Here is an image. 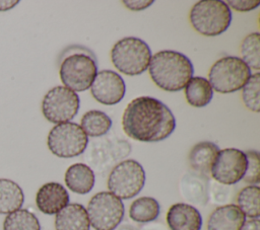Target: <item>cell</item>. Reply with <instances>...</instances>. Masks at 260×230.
<instances>
[{
  "label": "cell",
  "instance_id": "cb8c5ba5",
  "mask_svg": "<svg viewBox=\"0 0 260 230\" xmlns=\"http://www.w3.org/2000/svg\"><path fill=\"white\" fill-rule=\"evenodd\" d=\"M239 209L250 219H259L260 216V188L258 185H248L242 188L237 196Z\"/></svg>",
  "mask_w": 260,
  "mask_h": 230
},
{
  "label": "cell",
  "instance_id": "2e32d148",
  "mask_svg": "<svg viewBox=\"0 0 260 230\" xmlns=\"http://www.w3.org/2000/svg\"><path fill=\"white\" fill-rule=\"evenodd\" d=\"M219 148L216 144L203 141L195 144L189 153V164L195 173L207 177L210 175L211 167L216 158Z\"/></svg>",
  "mask_w": 260,
  "mask_h": 230
},
{
  "label": "cell",
  "instance_id": "3957f363",
  "mask_svg": "<svg viewBox=\"0 0 260 230\" xmlns=\"http://www.w3.org/2000/svg\"><path fill=\"white\" fill-rule=\"evenodd\" d=\"M189 20L198 33L205 36H216L230 27L232 11L221 0H202L192 6Z\"/></svg>",
  "mask_w": 260,
  "mask_h": 230
},
{
  "label": "cell",
  "instance_id": "e0dca14e",
  "mask_svg": "<svg viewBox=\"0 0 260 230\" xmlns=\"http://www.w3.org/2000/svg\"><path fill=\"white\" fill-rule=\"evenodd\" d=\"M56 230H89L86 209L77 203L68 204L56 214Z\"/></svg>",
  "mask_w": 260,
  "mask_h": 230
},
{
  "label": "cell",
  "instance_id": "44dd1931",
  "mask_svg": "<svg viewBox=\"0 0 260 230\" xmlns=\"http://www.w3.org/2000/svg\"><path fill=\"white\" fill-rule=\"evenodd\" d=\"M80 127L86 136L101 137L106 135L111 129L112 120L106 112L91 109L82 116Z\"/></svg>",
  "mask_w": 260,
  "mask_h": 230
},
{
  "label": "cell",
  "instance_id": "ac0fdd59",
  "mask_svg": "<svg viewBox=\"0 0 260 230\" xmlns=\"http://www.w3.org/2000/svg\"><path fill=\"white\" fill-rule=\"evenodd\" d=\"M66 186L73 193L79 195L88 194L94 185V173L92 169L84 163H74L70 165L64 176Z\"/></svg>",
  "mask_w": 260,
  "mask_h": 230
},
{
  "label": "cell",
  "instance_id": "52a82bcc",
  "mask_svg": "<svg viewBox=\"0 0 260 230\" xmlns=\"http://www.w3.org/2000/svg\"><path fill=\"white\" fill-rule=\"evenodd\" d=\"M88 138L76 123H62L53 127L48 135L49 150L60 158H72L82 154Z\"/></svg>",
  "mask_w": 260,
  "mask_h": 230
},
{
  "label": "cell",
  "instance_id": "5b68a950",
  "mask_svg": "<svg viewBox=\"0 0 260 230\" xmlns=\"http://www.w3.org/2000/svg\"><path fill=\"white\" fill-rule=\"evenodd\" d=\"M250 76L251 70L241 58L225 56L211 66L208 81L216 92L232 93L242 89Z\"/></svg>",
  "mask_w": 260,
  "mask_h": 230
},
{
  "label": "cell",
  "instance_id": "5bb4252c",
  "mask_svg": "<svg viewBox=\"0 0 260 230\" xmlns=\"http://www.w3.org/2000/svg\"><path fill=\"white\" fill-rule=\"evenodd\" d=\"M167 224L170 230H200L202 217L194 206L177 203L167 213Z\"/></svg>",
  "mask_w": 260,
  "mask_h": 230
},
{
  "label": "cell",
  "instance_id": "8992f818",
  "mask_svg": "<svg viewBox=\"0 0 260 230\" xmlns=\"http://www.w3.org/2000/svg\"><path fill=\"white\" fill-rule=\"evenodd\" d=\"M145 183V171L142 165L134 160L127 159L118 163L108 177L110 193L121 200L136 197Z\"/></svg>",
  "mask_w": 260,
  "mask_h": 230
},
{
  "label": "cell",
  "instance_id": "603a6c76",
  "mask_svg": "<svg viewBox=\"0 0 260 230\" xmlns=\"http://www.w3.org/2000/svg\"><path fill=\"white\" fill-rule=\"evenodd\" d=\"M205 178L197 173L185 175L181 184L184 198L192 203L204 205L208 199L207 185L204 182Z\"/></svg>",
  "mask_w": 260,
  "mask_h": 230
},
{
  "label": "cell",
  "instance_id": "9a60e30c",
  "mask_svg": "<svg viewBox=\"0 0 260 230\" xmlns=\"http://www.w3.org/2000/svg\"><path fill=\"white\" fill-rule=\"evenodd\" d=\"M246 216L237 205L228 204L217 207L207 220V230H241Z\"/></svg>",
  "mask_w": 260,
  "mask_h": 230
},
{
  "label": "cell",
  "instance_id": "d6a6232c",
  "mask_svg": "<svg viewBox=\"0 0 260 230\" xmlns=\"http://www.w3.org/2000/svg\"><path fill=\"white\" fill-rule=\"evenodd\" d=\"M114 230H138V228L129 223H124V224L118 225Z\"/></svg>",
  "mask_w": 260,
  "mask_h": 230
},
{
  "label": "cell",
  "instance_id": "d6986e66",
  "mask_svg": "<svg viewBox=\"0 0 260 230\" xmlns=\"http://www.w3.org/2000/svg\"><path fill=\"white\" fill-rule=\"evenodd\" d=\"M213 96V89L209 81L200 76L192 77L185 86V97L187 102L194 107L207 105Z\"/></svg>",
  "mask_w": 260,
  "mask_h": 230
},
{
  "label": "cell",
  "instance_id": "7c38bea8",
  "mask_svg": "<svg viewBox=\"0 0 260 230\" xmlns=\"http://www.w3.org/2000/svg\"><path fill=\"white\" fill-rule=\"evenodd\" d=\"M126 91V85L121 77L115 71L102 70L96 73L91 85L90 92L93 98L106 105H113L120 102Z\"/></svg>",
  "mask_w": 260,
  "mask_h": 230
},
{
  "label": "cell",
  "instance_id": "836d02e7",
  "mask_svg": "<svg viewBox=\"0 0 260 230\" xmlns=\"http://www.w3.org/2000/svg\"><path fill=\"white\" fill-rule=\"evenodd\" d=\"M141 230H167L165 226L156 224V225H150V226H144L141 228Z\"/></svg>",
  "mask_w": 260,
  "mask_h": 230
},
{
  "label": "cell",
  "instance_id": "30bf717a",
  "mask_svg": "<svg viewBox=\"0 0 260 230\" xmlns=\"http://www.w3.org/2000/svg\"><path fill=\"white\" fill-rule=\"evenodd\" d=\"M79 96L65 86H56L44 96L42 112L50 123L62 124L72 120L79 109Z\"/></svg>",
  "mask_w": 260,
  "mask_h": 230
},
{
  "label": "cell",
  "instance_id": "7402d4cb",
  "mask_svg": "<svg viewBox=\"0 0 260 230\" xmlns=\"http://www.w3.org/2000/svg\"><path fill=\"white\" fill-rule=\"evenodd\" d=\"M159 215V204L151 197H140L133 201L129 209V217L137 223L154 221Z\"/></svg>",
  "mask_w": 260,
  "mask_h": 230
},
{
  "label": "cell",
  "instance_id": "f1b7e54d",
  "mask_svg": "<svg viewBox=\"0 0 260 230\" xmlns=\"http://www.w3.org/2000/svg\"><path fill=\"white\" fill-rule=\"evenodd\" d=\"M229 8L234 9L238 12H248L251 10H254L260 5V1L258 0H249V1H239V0H229L225 2Z\"/></svg>",
  "mask_w": 260,
  "mask_h": 230
},
{
  "label": "cell",
  "instance_id": "83f0119b",
  "mask_svg": "<svg viewBox=\"0 0 260 230\" xmlns=\"http://www.w3.org/2000/svg\"><path fill=\"white\" fill-rule=\"evenodd\" d=\"M247 158V169L243 180L250 185H257L260 182V156L256 150L245 152Z\"/></svg>",
  "mask_w": 260,
  "mask_h": 230
},
{
  "label": "cell",
  "instance_id": "1f68e13d",
  "mask_svg": "<svg viewBox=\"0 0 260 230\" xmlns=\"http://www.w3.org/2000/svg\"><path fill=\"white\" fill-rule=\"evenodd\" d=\"M16 4H18V1H12V0H0V11H6L11 8H13Z\"/></svg>",
  "mask_w": 260,
  "mask_h": 230
},
{
  "label": "cell",
  "instance_id": "ffe728a7",
  "mask_svg": "<svg viewBox=\"0 0 260 230\" xmlns=\"http://www.w3.org/2000/svg\"><path fill=\"white\" fill-rule=\"evenodd\" d=\"M24 202L21 187L13 180L0 178V214H10L19 210Z\"/></svg>",
  "mask_w": 260,
  "mask_h": 230
},
{
  "label": "cell",
  "instance_id": "ba28073f",
  "mask_svg": "<svg viewBox=\"0 0 260 230\" xmlns=\"http://www.w3.org/2000/svg\"><path fill=\"white\" fill-rule=\"evenodd\" d=\"M124 211L122 200L110 191L95 194L86 208L89 224L95 230H114L122 222Z\"/></svg>",
  "mask_w": 260,
  "mask_h": 230
},
{
  "label": "cell",
  "instance_id": "4dcf8cb0",
  "mask_svg": "<svg viewBox=\"0 0 260 230\" xmlns=\"http://www.w3.org/2000/svg\"><path fill=\"white\" fill-rule=\"evenodd\" d=\"M241 230H260L259 219H249L246 220Z\"/></svg>",
  "mask_w": 260,
  "mask_h": 230
},
{
  "label": "cell",
  "instance_id": "d4e9b609",
  "mask_svg": "<svg viewBox=\"0 0 260 230\" xmlns=\"http://www.w3.org/2000/svg\"><path fill=\"white\" fill-rule=\"evenodd\" d=\"M3 230H41V225L34 213L19 209L5 217Z\"/></svg>",
  "mask_w": 260,
  "mask_h": 230
},
{
  "label": "cell",
  "instance_id": "9c48e42d",
  "mask_svg": "<svg viewBox=\"0 0 260 230\" xmlns=\"http://www.w3.org/2000/svg\"><path fill=\"white\" fill-rule=\"evenodd\" d=\"M96 73L98 65L95 60L82 53H76L66 57L60 66L62 83L74 92L87 90Z\"/></svg>",
  "mask_w": 260,
  "mask_h": 230
},
{
  "label": "cell",
  "instance_id": "4316f807",
  "mask_svg": "<svg viewBox=\"0 0 260 230\" xmlns=\"http://www.w3.org/2000/svg\"><path fill=\"white\" fill-rule=\"evenodd\" d=\"M242 99L245 106L254 112L260 111V74L256 72L250 76L242 88Z\"/></svg>",
  "mask_w": 260,
  "mask_h": 230
},
{
  "label": "cell",
  "instance_id": "277c9868",
  "mask_svg": "<svg viewBox=\"0 0 260 230\" xmlns=\"http://www.w3.org/2000/svg\"><path fill=\"white\" fill-rule=\"evenodd\" d=\"M151 51L141 39L126 36L118 41L111 51L113 65L128 76L140 75L148 69Z\"/></svg>",
  "mask_w": 260,
  "mask_h": 230
},
{
  "label": "cell",
  "instance_id": "6da1fadb",
  "mask_svg": "<svg viewBox=\"0 0 260 230\" xmlns=\"http://www.w3.org/2000/svg\"><path fill=\"white\" fill-rule=\"evenodd\" d=\"M175 128L176 120L169 106L150 96H139L131 100L122 116L124 133L140 142L162 141Z\"/></svg>",
  "mask_w": 260,
  "mask_h": 230
},
{
  "label": "cell",
  "instance_id": "8fae6325",
  "mask_svg": "<svg viewBox=\"0 0 260 230\" xmlns=\"http://www.w3.org/2000/svg\"><path fill=\"white\" fill-rule=\"evenodd\" d=\"M246 169L245 152L236 148H225L218 151L210 175L221 184L232 185L243 179Z\"/></svg>",
  "mask_w": 260,
  "mask_h": 230
},
{
  "label": "cell",
  "instance_id": "4fadbf2b",
  "mask_svg": "<svg viewBox=\"0 0 260 230\" xmlns=\"http://www.w3.org/2000/svg\"><path fill=\"white\" fill-rule=\"evenodd\" d=\"M69 203L67 189L59 182H47L43 184L36 195L38 209L47 215H54L61 211Z\"/></svg>",
  "mask_w": 260,
  "mask_h": 230
},
{
  "label": "cell",
  "instance_id": "7a4b0ae2",
  "mask_svg": "<svg viewBox=\"0 0 260 230\" xmlns=\"http://www.w3.org/2000/svg\"><path fill=\"white\" fill-rule=\"evenodd\" d=\"M148 72L153 83L165 91L175 92L185 88L193 77L190 59L177 51L164 50L151 56Z\"/></svg>",
  "mask_w": 260,
  "mask_h": 230
},
{
  "label": "cell",
  "instance_id": "484cf974",
  "mask_svg": "<svg viewBox=\"0 0 260 230\" xmlns=\"http://www.w3.org/2000/svg\"><path fill=\"white\" fill-rule=\"evenodd\" d=\"M242 61L253 70L260 69V34L252 32L242 42L240 48Z\"/></svg>",
  "mask_w": 260,
  "mask_h": 230
},
{
  "label": "cell",
  "instance_id": "f546056e",
  "mask_svg": "<svg viewBox=\"0 0 260 230\" xmlns=\"http://www.w3.org/2000/svg\"><path fill=\"white\" fill-rule=\"evenodd\" d=\"M122 3L124 4L125 7H127L128 9H130L132 11H140V10H143V9L149 7L153 3V1L152 0H150V1H146V0H138V1L137 0H135V1H133V0H130V1L124 0V1H122Z\"/></svg>",
  "mask_w": 260,
  "mask_h": 230
}]
</instances>
